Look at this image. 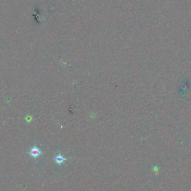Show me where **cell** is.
Instances as JSON below:
<instances>
[{
	"label": "cell",
	"instance_id": "cell-1",
	"mask_svg": "<svg viewBox=\"0 0 191 191\" xmlns=\"http://www.w3.org/2000/svg\"><path fill=\"white\" fill-rule=\"evenodd\" d=\"M29 154L31 157L34 158H37L42 154V151L36 146L32 147L29 151Z\"/></svg>",
	"mask_w": 191,
	"mask_h": 191
},
{
	"label": "cell",
	"instance_id": "cell-2",
	"mask_svg": "<svg viewBox=\"0 0 191 191\" xmlns=\"http://www.w3.org/2000/svg\"><path fill=\"white\" fill-rule=\"evenodd\" d=\"M67 159V158H64L63 156H61L60 154L57 155L56 158H54V160H55L56 162L59 165L63 163L65 161H66Z\"/></svg>",
	"mask_w": 191,
	"mask_h": 191
}]
</instances>
